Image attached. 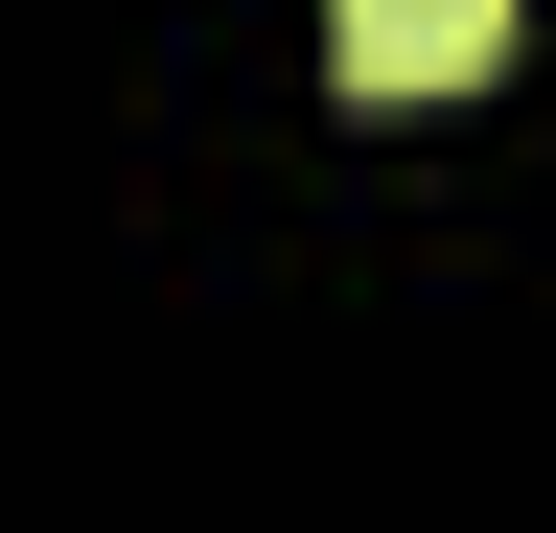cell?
<instances>
[{
  "label": "cell",
  "instance_id": "cell-1",
  "mask_svg": "<svg viewBox=\"0 0 556 533\" xmlns=\"http://www.w3.org/2000/svg\"><path fill=\"white\" fill-rule=\"evenodd\" d=\"M325 71L348 93H486L510 71V0H325Z\"/></svg>",
  "mask_w": 556,
  "mask_h": 533
}]
</instances>
